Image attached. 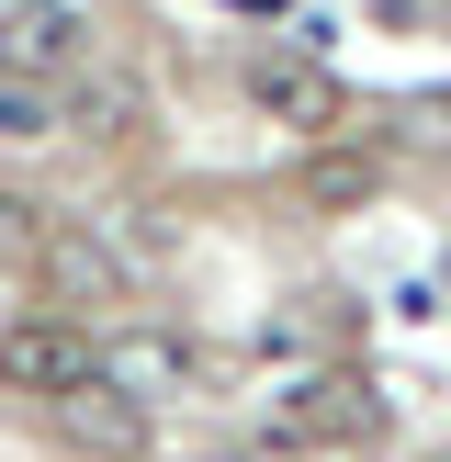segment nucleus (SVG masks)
Wrapping results in <instances>:
<instances>
[{"mask_svg":"<svg viewBox=\"0 0 451 462\" xmlns=\"http://www.w3.org/2000/svg\"><path fill=\"white\" fill-rule=\"evenodd\" d=\"M45 429H57L79 462H147V395H124L113 373H79V383H57L45 395Z\"/></svg>","mask_w":451,"mask_h":462,"instance_id":"1","label":"nucleus"},{"mask_svg":"<svg viewBox=\"0 0 451 462\" xmlns=\"http://www.w3.org/2000/svg\"><path fill=\"white\" fill-rule=\"evenodd\" d=\"M271 440H293V451H361V440H383V395L361 373H305L282 406H271Z\"/></svg>","mask_w":451,"mask_h":462,"instance_id":"2","label":"nucleus"},{"mask_svg":"<svg viewBox=\"0 0 451 462\" xmlns=\"http://www.w3.org/2000/svg\"><path fill=\"white\" fill-rule=\"evenodd\" d=\"M79 57H90V12L79 0H12V12H0V79L12 90L79 79Z\"/></svg>","mask_w":451,"mask_h":462,"instance_id":"3","label":"nucleus"},{"mask_svg":"<svg viewBox=\"0 0 451 462\" xmlns=\"http://www.w3.org/2000/svg\"><path fill=\"white\" fill-rule=\"evenodd\" d=\"M237 90H248V113H271V125H293V135L338 125V79L316 57H293V45H260V57L237 68Z\"/></svg>","mask_w":451,"mask_h":462,"instance_id":"4","label":"nucleus"},{"mask_svg":"<svg viewBox=\"0 0 451 462\" xmlns=\"http://www.w3.org/2000/svg\"><path fill=\"white\" fill-rule=\"evenodd\" d=\"M79 373H102V350H90L79 328H57V316H23L12 338H0V383H12V395H57V383H79Z\"/></svg>","mask_w":451,"mask_h":462,"instance_id":"5","label":"nucleus"},{"mask_svg":"<svg viewBox=\"0 0 451 462\" xmlns=\"http://www.w3.org/2000/svg\"><path fill=\"white\" fill-rule=\"evenodd\" d=\"M34 260H45V282H57L68 305H113V260H102L90 237H68V226H45V248H34Z\"/></svg>","mask_w":451,"mask_h":462,"instance_id":"6","label":"nucleus"},{"mask_svg":"<svg viewBox=\"0 0 451 462\" xmlns=\"http://www.w3.org/2000/svg\"><path fill=\"white\" fill-rule=\"evenodd\" d=\"M102 373L113 383H124V395H170V383H180V338H113V350H102Z\"/></svg>","mask_w":451,"mask_h":462,"instance_id":"7","label":"nucleus"},{"mask_svg":"<svg viewBox=\"0 0 451 462\" xmlns=\"http://www.w3.org/2000/svg\"><path fill=\"white\" fill-rule=\"evenodd\" d=\"M305 192H316V203H373V192H383V158H373V147H316Z\"/></svg>","mask_w":451,"mask_h":462,"instance_id":"8","label":"nucleus"},{"mask_svg":"<svg viewBox=\"0 0 451 462\" xmlns=\"http://www.w3.org/2000/svg\"><path fill=\"white\" fill-rule=\"evenodd\" d=\"M79 125H90V135H124V125H135V79H90V90H79Z\"/></svg>","mask_w":451,"mask_h":462,"instance_id":"9","label":"nucleus"},{"mask_svg":"<svg viewBox=\"0 0 451 462\" xmlns=\"http://www.w3.org/2000/svg\"><path fill=\"white\" fill-rule=\"evenodd\" d=\"M0 248H23V260L45 248V226H34V203H23V192H0Z\"/></svg>","mask_w":451,"mask_h":462,"instance_id":"10","label":"nucleus"},{"mask_svg":"<svg viewBox=\"0 0 451 462\" xmlns=\"http://www.w3.org/2000/svg\"><path fill=\"white\" fill-rule=\"evenodd\" d=\"M0 135H45V102H34V90H0Z\"/></svg>","mask_w":451,"mask_h":462,"instance_id":"11","label":"nucleus"}]
</instances>
